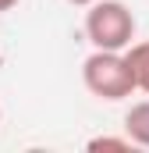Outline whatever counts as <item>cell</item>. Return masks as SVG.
Instances as JSON below:
<instances>
[{
    "instance_id": "obj_2",
    "label": "cell",
    "mask_w": 149,
    "mask_h": 153,
    "mask_svg": "<svg viewBox=\"0 0 149 153\" xmlns=\"http://www.w3.org/2000/svg\"><path fill=\"white\" fill-rule=\"evenodd\" d=\"M85 39L92 50H128L135 39V14L121 0H96L85 11Z\"/></svg>"
},
{
    "instance_id": "obj_6",
    "label": "cell",
    "mask_w": 149,
    "mask_h": 153,
    "mask_svg": "<svg viewBox=\"0 0 149 153\" xmlns=\"http://www.w3.org/2000/svg\"><path fill=\"white\" fill-rule=\"evenodd\" d=\"M18 4H21V0H0V14H4V11H14Z\"/></svg>"
},
{
    "instance_id": "obj_1",
    "label": "cell",
    "mask_w": 149,
    "mask_h": 153,
    "mask_svg": "<svg viewBox=\"0 0 149 153\" xmlns=\"http://www.w3.org/2000/svg\"><path fill=\"white\" fill-rule=\"evenodd\" d=\"M82 82L96 100H107V103L128 100L131 93H139V82L124 50H92L82 61Z\"/></svg>"
},
{
    "instance_id": "obj_5",
    "label": "cell",
    "mask_w": 149,
    "mask_h": 153,
    "mask_svg": "<svg viewBox=\"0 0 149 153\" xmlns=\"http://www.w3.org/2000/svg\"><path fill=\"white\" fill-rule=\"evenodd\" d=\"M135 143H131V135L124 132L121 139L117 135H100V139H89V150H131Z\"/></svg>"
},
{
    "instance_id": "obj_3",
    "label": "cell",
    "mask_w": 149,
    "mask_h": 153,
    "mask_svg": "<svg viewBox=\"0 0 149 153\" xmlns=\"http://www.w3.org/2000/svg\"><path fill=\"white\" fill-rule=\"evenodd\" d=\"M124 132L131 135V143H135V146L149 150V100L131 103V107H128V114H124Z\"/></svg>"
},
{
    "instance_id": "obj_4",
    "label": "cell",
    "mask_w": 149,
    "mask_h": 153,
    "mask_svg": "<svg viewBox=\"0 0 149 153\" xmlns=\"http://www.w3.org/2000/svg\"><path fill=\"white\" fill-rule=\"evenodd\" d=\"M124 53H128V64H131V71H135L139 89H142V93H149V39H142V43H131Z\"/></svg>"
},
{
    "instance_id": "obj_7",
    "label": "cell",
    "mask_w": 149,
    "mask_h": 153,
    "mask_svg": "<svg viewBox=\"0 0 149 153\" xmlns=\"http://www.w3.org/2000/svg\"><path fill=\"white\" fill-rule=\"evenodd\" d=\"M68 4H74V7H89V4H96V0H68Z\"/></svg>"
}]
</instances>
